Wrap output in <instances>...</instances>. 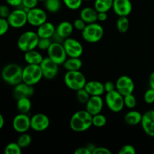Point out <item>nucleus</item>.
<instances>
[{"mask_svg": "<svg viewBox=\"0 0 154 154\" xmlns=\"http://www.w3.org/2000/svg\"><path fill=\"white\" fill-rule=\"evenodd\" d=\"M69 126L74 132H85L93 126V115L86 110L78 111L71 117Z\"/></svg>", "mask_w": 154, "mask_h": 154, "instance_id": "1", "label": "nucleus"}, {"mask_svg": "<svg viewBox=\"0 0 154 154\" xmlns=\"http://www.w3.org/2000/svg\"><path fill=\"white\" fill-rule=\"evenodd\" d=\"M23 69L16 63L8 64L2 71V78L9 85H17L23 81Z\"/></svg>", "mask_w": 154, "mask_h": 154, "instance_id": "2", "label": "nucleus"}, {"mask_svg": "<svg viewBox=\"0 0 154 154\" xmlns=\"http://www.w3.org/2000/svg\"><path fill=\"white\" fill-rule=\"evenodd\" d=\"M39 36L37 32L33 31H26L20 35L17 40V48L23 52L35 50L38 47Z\"/></svg>", "mask_w": 154, "mask_h": 154, "instance_id": "3", "label": "nucleus"}, {"mask_svg": "<svg viewBox=\"0 0 154 154\" xmlns=\"http://www.w3.org/2000/svg\"><path fill=\"white\" fill-rule=\"evenodd\" d=\"M64 83L70 90L77 91L80 89L84 88L87 80L80 70L67 71L64 75Z\"/></svg>", "mask_w": 154, "mask_h": 154, "instance_id": "4", "label": "nucleus"}, {"mask_svg": "<svg viewBox=\"0 0 154 154\" xmlns=\"http://www.w3.org/2000/svg\"><path fill=\"white\" fill-rule=\"evenodd\" d=\"M104 35V29L99 23H92L87 24L82 31V38L89 43H96L102 40Z\"/></svg>", "mask_w": 154, "mask_h": 154, "instance_id": "5", "label": "nucleus"}, {"mask_svg": "<svg viewBox=\"0 0 154 154\" xmlns=\"http://www.w3.org/2000/svg\"><path fill=\"white\" fill-rule=\"evenodd\" d=\"M44 78L40 65L28 64L23 69V82L34 86Z\"/></svg>", "mask_w": 154, "mask_h": 154, "instance_id": "6", "label": "nucleus"}, {"mask_svg": "<svg viewBox=\"0 0 154 154\" xmlns=\"http://www.w3.org/2000/svg\"><path fill=\"white\" fill-rule=\"evenodd\" d=\"M105 103L111 111L115 113L120 112L125 106L124 96L117 90H114L107 93L105 96Z\"/></svg>", "mask_w": 154, "mask_h": 154, "instance_id": "7", "label": "nucleus"}, {"mask_svg": "<svg viewBox=\"0 0 154 154\" xmlns=\"http://www.w3.org/2000/svg\"><path fill=\"white\" fill-rule=\"evenodd\" d=\"M48 55L51 60L59 66L63 65L68 57L63 45L57 42H52L48 50Z\"/></svg>", "mask_w": 154, "mask_h": 154, "instance_id": "8", "label": "nucleus"}, {"mask_svg": "<svg viewBox=\"0 0 154 154\" xmlns=\"http://www.w3.org/2000/svg\"><path fill=\"white\" fill-rule=\"evenodd\" d=\"M7 20L10 26L14 29L22 28L28 23L27 11L23 9H15L11 11Z\"/></svg>", "mask_w": 154, "mask_h": 154, "instance_id": "9", "label": "nucleus"}, {"mask_svg": "<svg viewBox=\"0 0 154 154\" xmlns=\"http://www.w3.org/2000/svg\"><path fill=\"white\" fill-rule=\"evenodd\" d=\"M27 19L30 25L38 27L48 21V15L45 10L36 7L27 11Z\"/></svg>", "mask_w": 154, "mask_h": 154, "instance_id": "10", "label": "nucleus"}, {"mask_svg": "<svg viewBox=\"0 0 154 154\" xmlns=\"http://www.w3.org/2000/svg\"><path fill=\"white\" fill-rule=\"evenodd\" d=\"M63 45L69 57H81L84 52V48L82 45L75 38H66Z\"/></svg>", "mask_w": 154, "mask_h": 154, "instance_id": "11", "label": "nucleus"}, {"mask_svg": "<svg viewBox=\"0 0 154 154\" xmlns=\"http://www.w3.org/2000/svg\"><path fill=\"white\" fill-rule=\"evenodd\" d=\"M116 90L123 96L133 93L135 90V84L130 77L127 75L120 76L115 83Z\"/></svg>", "mask_w": 154, "mask_h": 154, "instance_id": "12", "label": "nucleus"}, {"mask_svg": "<svg viewBox=\"0 0 154 154\" xmlns=\"http://www.w3.org/2000/svg\"><path fill=\"white\" fill-rule=\"evenodd\" d=\"M40 66L43 73V77L46 79H54L58 74L59 65L54 63L48 57H44Z\"/></svg>", "mask_w": 154, "mask_h": 154, "instance_id": "13", "label": "nucleus"}, {"mask_svg": "<svg viewBox=\"0 0 154 154\" xmlns=\"http://www.w3.org/2000/svg\"><path fill=\"white\" fill-rule=\"evenodd\" d=\"M30 118L28 114H23L20 113L16 115L12 122V126L14 129L19 133L26 132L29 129H31V123Z\"/></svg>", "mask_w": 154, "mask_h": 154, "instance_id": "14", "label": "nucleus"}, {"mask_svg": "<svg viewBox=\"0 0 154 154\" xmlns=\"http://www.w3.org/2000/svg\"><path fill=\"white\" fill-rule=\"evenodd\" d=\"M31 129L35 132H43L50 126V119L46 114L38 113L30 118Z\"/></svg>", "mask_w": 154, "mask_h": 154, "instance_id": "15", "label": "nucleus"}, {"mask_svg": "<svg viewBox=\"0 0 154 154\" xmlns=\"http://www.w3.org/2000/svg\"><path fill=\"white\" fill-rule=\"evenodd\" d=\"M35 93V88L32 85H29L24 82H21L14 86L13 90V96L16 100L22 98H30Z\"/></svg>", "mask_w": 154, "mask_h": 154, "instance_id": "16", "label": "nucleus"}, {"mask_svg": "<svg viewBox=\"0 0 154 154\" xmlns=\"http://www.w3.org/2000/svg\"><path fill=\"white\" fill-rule=\"evenodd\" d=\"M112 9L118 17H127L132 11L130 0H114Z\"/></svg>", "mask_w": 154, "mask_h": 154, "instance_id": "17", "label": "nucleus"}, {"mask_svg": "<svg viewBox=\"0 0 154 154\" xmlns=\"http://www.w3.org/2000/svg\"><path fill=\"white\" fill-rule=\"evenodd\" d=\"M141 127L148 136L154 138V110H150L142 115Z\"/></svg>", "mask_w": 154, "mask_h": 154, "instance_id": "18", "label": "nucleus"}, {"mask_svg": "<svg viewBox=\"0 0 154 154\" xmlns=\"http://www.w3.org/2000/svg\"><path fill=\"white\" fill-rule=\"evenodd\" d=\"M85 105L86 111L93 116L102 112L103 109L104 102L100 96H91Z\"/></svg>", "mask_w": 154, "mask_h": 154, "instance_id": "19", "label": "nucleus"}, {"mask_svg": "<svg viewBox=\"0 0 154 154\" xmlns=\"http://www.w3.org/2000/svg\"><path fill=\"white\" fill-rule=\"evenodd\" d=\"M74 26L69 21H63L56 27L55 35L61 40L69 38L74 30Z\"/></svg>", "mask_w": 154, "mask_h": 154, "instance_id": "20", "label": "nucleus"}, {"mask_svg": "<svg viewBox=\"0 0 154 154\" xmlns=\"http://www.w3.org/2000/svg\"><path fill=\"white\" fill-rule=\"evenodd\" d=\"M90 96H102L105 92L104 84L98 81H87L84 87Z\"/></svg>", "mask_w": 154, "mask_h": 154, "instance_id": "21", "label": "nucleus"}, {"mask_svg": "<svg viewBox=\"0 0 154 154\" xmlns=\"http://www.w3.org/2000/svg\"><path fill=\"white\" fill-rule=\"evenodd\" d=\"M37 34L38 35L39 38H51L54 37L56 32V27L54 24L51 22L46 21L39 26L37 29Z\"/></svg>", "mask_w": 154, "mask_h": 154, "instance_id": "22", "label": "nucleus"}, {"mask_svg": "<svg viewBox=\"0 0 154 154\" xmlns=\"http://www.w3.org/2000/svg\"><path fill=\"white\" fill-rule=\"evenodd\" d=\"M80 17L87 24L98 21V11L93 8H84L80 12Z\"/></svg>", "mask_w": 154, "mask_h": 154, "instance_id": "23", "label": "nucleus"}, {"mask_svg": "<svg viewBox=\"0 0 154 154\" xmlns=\"http://www.w3.org/2000/svg\"><path fill=\"white\" fill-rule=\"evenodd\" d=\"M43 59L42 54L38 51H35V49L26 51L24 54V60L28 64L40 65Z\"/></svg>", "mask_w": 154, "mask_h": 154, "instance_id": "24", "label": "nucleus"}, {"mask_svg": "<svg viewBox=\"0 0 154 154\" xmlns=\"http://www.w3.org/2000/svg\"><path fill=\"white\" fill-rule=\"evenodd\" d=\"M142 115L139 111H130L126 113L124 116V121L129 126H136L141 123Z\"/></svg>", "mask_w": 154, "mask_h": 154, "instance_id": "25", "label": "nucleus"}, {"mask_svg": "<svg viewBox=\"0 0 154 154\" xmlns=\"http://www.w3.org/2000/svg\"><path fill=\"white\" fill-rule=\"evenodd\" d=\"M82 65L80 57H69L66 59L63 66L67 71H78L81 69Z\"/></svg>", "mask_w": 154, "mask_h": 154, "instance_id": "26", "label": "nucleus"}, {"mask_svg": "<svg viewBox=\"0 0 154 154\" xmlns=\"http://www.w3.org/2000/svg\"><path fill=\"white\" fill-rule=\"evenodd\" d=\"M114 0H95L94 8L98 12H108L112 8Z\"/></svg>", "mask_w": 154, "mask_h": 154, "instance_id": "27", "label": "nucleus"}, {"mask_svg": "<svg viewBox=\"0 0 154 154\" xmlns=\"http://www.w3.org/2000/svg\"><path fill=\"white\" fill-rule=\"evenodd\" d=\"M17 108L20 113L28 114L32 109V102L29 98H22L17 100Z\"/></svg>", "mask_w": 154, "mask_h": 154, "instance_id": "28", "label": "nucleus"}, {"mask_svg": "<svg viewBox=\"0 0 154 154\" xmlns=\"http://www.w3.org/2000/svg\"><path fill=\"white\" fill-rule=\"evenodd\" d=\"M45 7L48 11L51 13H57L61 8L60 0H45Z\"/></svg>", "mask_w": 154, "mask_h": 154, "instance_id": "29", "label": "nucleus"}, {"mask_svg": "<svg viewBox=\"0 0 154 154\" xmlns=\"http://www.w3.org/2000/svg\"><path fill=\"white\" fill-rule=\"evenodd\" d=\"M117 29L121 33H125L129 30V21L127 17H119L116 23Z\"/></svg>", "mask_w": 154, "mask_h": 154, "instance_id": "30", "label": "nucleus"}, {"mask_svg": "<svg viewBox=\"0 0 154 154\" xmlns=\"http://www.w3.org/2000/svg\"><path fill=\"white\" fill-rule=\"evenodd\" d=\"M17 143L20 145L21 148H26L28 146H29L32 143V137L29 134H27L26 132L21 133L19 138H17Z\"/></svg>", "mask_w": 154, "mask_h": 154, "instance_id": "31", "label": "nucleus"}, {"mask_svg": "<svg viewBox=\"0 0 154 154\" xmlns=\"http://www.w3.org/2000/svg\"><path fill=\"white\" fill-rule=\"evenodd\" d=\"M107 123V118L105 115L101 113L93 116V126L96 127H103Z\"/></svg>", "mask_w": 154, "mask_h": 154, "instance_id": "32", "label": "nucleus"}, {"mask_svg": "<svg viewBox=\"0 0 154 154\" xmlns=\"http://www.w3.org/2000/svg\"><path fill=\"white\" fill-rule=\"evenodd\" d=\"M21 153H22V148L17 142L10 143L5 148V154H20Z\"/></svg>", "mask_w": 154, "mask_h": 154, "instance_id": "33", "label": "nucleus"}, {"mask_svg": "<svg viewBox=\"0 0 154 154\" xmlns=\"http://www.w3.org/2000/svg\"><path fill=\"white\" fill-rule=\"evenodd\" d=\"M76 93V97L78 99V101L81 104H86L87 101L90 99V95L89 94L88 92L85 90V88L80 89V90H77Z\"/></svg>", "mask_w": 154, "mask_h": 154, "instance_id": "34", "label": "nucleus"}, {"mask_svg": "<svg viewBox=\"0 0 154 154\" xmlns=\"http://www.w3.org/2000/svg\"><path fill=\"white\" fill-rule=\"evenodd\" d=\"M125 106L129 109H133L137 105V99L133 94H129L124 96Z\"/></svg>", "mask_w": 154, "mask_h": 154, "instance_id": "35", "label": "nucleus"}, {"mask_svg": "<svg viewBox=\"0 0 154 154\" xmlns=\"http://www.w3.org/2000/svg\"><path fill=\"white\" fill-rule=\"evenodd\" d=\"M63 3L71 10H78L82 5L83 0H63Z\"/></svg>", "mask_w": 154, "mask_h": 154, "instance_id": "36", "label": "nucleus"}, {"mask_svg": "<svg viewBox=\"0 0 154 154\" xmlns=\"http://www.w3.org/2000/svg\"><path fill=\"white\" fill-rule=\"evenodd\" d=\"M52 44L51 38H40L38 43V47L39 50L42 51H48L50 48L51 45Z\"/></svg>", "mask_w": 154, "mask_h": 154, "instance_id": "37", "label": "nucleus"}, {"mask_svg": "<svg viewBox=\"0 0 154 154\" xmlns=\"http://www.w3.org/2000/svg\"><path fill=\"white\" fill-rule=\"evenodd\" d=\"M9 23L7 18L0 17V36H2L8 32L9 29Z\"/></svg>", "mask_w": 154, "mask_h": 154, "instance_id": "38", "label": "nucleus"}, {"mask_svg": "<svg viewBox=\"0 0 154 154\" xmlns=\"http://www.w3.org/2000/svg\"><path fill=\"white\" fill-rule=\"evenodd\" d=\"M144 100L147 104L154 103V90L152 88L148 89L144 95Z\"/></svg>", "mask_w": 154, "mask_h": 154, "instance_id": "39", "label": "nucleus"}, {"mask_svg": "<svg viewBox=\"0 0 154 154\" xmlns=\"http://www.w3.org/2000/svg\"><path fill=\"white\" fill-rule=\"evenodd\" d=\"M38 2V0H23L22 5L23 6L25 10L28 11L29 9L37 7Z\"/></svg>", "mask_w": 154, "mask_h": 154, "instance_id": "40", "label": "nucleus"}, {"mask_svg": "<svg viewBox=\"0 0 154 154\" xmlns=\"http://www.w3.org/2000/svg\"><path fill=\"white\" fill-rule=\"evenodd\" d=\"M136 153L135 148L130 144H126L123 146L119 150V154H135Z\"/></svg>", "mask_w": 154, "mask_h": 154, "instance_id": "41", "label": "nucleus"}, {"mask_svg": "<svg viewBox=\"0 0 154 154\" xmlns=\"http://www.w3.org/2000/svg\"><path fill=\"white\" fill-rule=\"evenodd\" d=\"M74 28L77 30H79V31H83L85 26H87V23L81 19V17L78 18V19H76L75 21H74Z\"/></svg>", "mask_w": 154, "mask_h": 154, "instance_id": "42", "label": "nucleus"}, {"mask_svg": "<svg viewBox=\"0 0 154 154\" xmlns=\"http://www.w3.org/2000/svg\"><path fill=\"white\" fill-rule=\"evenodd\" d=\"M11 13L9 8L5 5H0V17L8 18Z\"/></svg>", "mask_w": 154, "mask_h": 154, "instance_id": "43", "label": "nucleus"}, {"mask_svg": "<svg viewBox=\"0 0 154 154\" xmlns=\"http://www.w3.org/2000/svg\"><path fill=\"white\" fill-rule=\"evenodd\" d=\"M111 151L108 148L104 147H96L92 154H111Z\"/></svg>", "mask_w": 154, "mask_h": 154, "instance_id": "44", "label": "nucleus"}, {"mask_svg": "<svg viewBox=\"0 0 154 154\" xmlns=\"http://www.w3.org/2000/svg\"><path fill=\"white\" fill-rule=\"evenodd\" d=\"M104 87H105V90L106 93H109V92L113 91V90H116V85L112 81H108L104 84Z\"/></svg>", "mask_w": 154, "mask_h": 154, "instance_id": "45", "label": "nucleus"}, {"mask_svg": "<svg viewBox=\"0 0 154 154\" xmlns=\"http://www.w3.org/2000/svg\"><path fill=\"white\" fill-rule=\"evenodd\" d=\"M75 154H92L91 151L89 150L87 147H81L79 148H77L75 151Z\"/></svg>", "mask_w": 154, "mask_h": 154, "instance_id": "46", "label": "nucleus"}, {"mask_svg": "<svg viewBox=\"0 0 154 154\" xmlns=\"http://www.w3.org/2000/svg\"><path fill=\"white\" fill-rule=\"evenodd\" d=\"M6 2L11 6L13 7H17L22 5L23 0H5Z\"/></svg>", "mask_w": 154, "mask_h": 154, "instance_id": "47", "label": "nucleus"}, {"mask_svg": "<svg viewBox=\"0 0 154 154\" xmlns=\"http://www.w3.org/2000/svg\"><path fill=\"white\" fill-rule=\"evenodd\" d=\"M108 12H98V20L105 22L108 19Z\"/></svg>", "mask_w": 154, "mask_h": 154, "instance_id": "48", "label": "nucleus"}, {"mask_svg": "<svg viewBox=\"0 0 154 154\" xmlns=\"http://www.w3.org/2000/svg\"><path fill=\"white\" fill-rule=\"evenodd\" d=\"M149 85L150 88L154 90V72H152L149 77Z\"/></svg>", "mask_w": 154, "mask_h": 154, "instance_id": "49", "label": "nucleus"}, {"mask_svg": "<svg viewBox=\"0 0 154 154\" xmlns=\"http://www.w3.org/2000/svg\"><path fill=\"white\" fill-rule=\"evenodd\" d=\"M4 125H5L4 117H3L2 114L0 113V129H1L3 126H4Z\"/></svg>", "mask_w": 154, "mask_h": 154, "instance_id": "50", "label": "nucleus"}, {"mask_svg": "<svg viewBox=\"0 0 154 154\" xmlns=\"http://www.w3.org/2000/svg\"><path fill=\"white\" fill-rule=\"evenodd\" d=\"M38 1H43V2H45V0H38Z\"/></svg>", "mask_w": 154, "mask_h": 154, "instance_id": "51", "label": "nucleus"}, {"mask_svg": "<svg viewBox=\"0 0 154 154\" xmlns=\"http://www.w3.org/2000/svg\"><path fill=\"white\" fill-rule=\"evenodd\" d=\"M84 1H90V0H84Z\"/></svg>", "mask_w": 154, "mask_h": 154, "instance_id": "52", "label": "nucleus"}]
</instances>
